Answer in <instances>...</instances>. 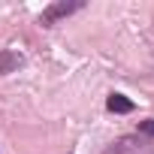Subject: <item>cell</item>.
<instances>
[{"instance_id": "obj_1", "label": "cell", "mask_w": 154, "mask_h": 154, "mask_svg": "<svg viewBox=\"0 0 154 154\" xmlns=\"http://www.w3.org/2000/svg\"><path fill=\"white\" fill-rule=\"evenodd\" d=\"M79 9H85V0H57V3H48V6L39 12V24H42V27H54L57 21L75 15Z\"/></svg>"}, {"instance_id": "obj_2", "label": "cell", "mask_w": 154, "mask_h": 154, "mask_svg": "<svg viewBox=\"0 0 154 154\" xmlns=\"http://www.w3.org/2000/svg\"><path fill=\"white\" fill-rule=\"evenodd\" d=\"M106 109H109V112H115V115H130V112H133V100H127L124 94L112 91V94L106 97Z\"/></svg>"}, {"instance_id": "obj_3", "label": "cell", "mask_w": 154, "mask_h": 154, "mask_svg": "<svg viewBox=\"0 0 154 154\" xmlns=\"http://www.w3.org/2000/svg\"><path fill=\"white\" fill-rule=\"evenodd\" d=\"M21 66V54L12 48H0V75H9Z\"/></svg>"}, {"instance_id": "obj_4", "label": "cell", "mask_w": 154, "mask_h": 154, "mask_svg": "<svg viewBox=\"0 0 154 154\" xmlns=\"http://www.w3.org/2000/svg\"><path fill=\"white\" fill-rule=\"evenodd\" d=\"M136 136H142V139H154V118H148V121H139V127H136Z\"/></svg>"}]
</instances>
